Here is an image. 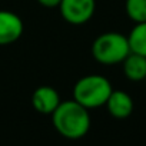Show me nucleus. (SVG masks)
Instances as JSON below:
<instances>
[{"label": "nucleus", "instance_id": "nucleus-11", "mask_svg": "<svg viewBox=\"0 0 146 146\" xmlns=\"http://www.w3.org/2000/svg\"><path fill=\"white\" fill-rule=\"evenodd\" d=\"M37 2H39L42 6L52 9V7H59V5H60L62 0H37Z\"/></svg>", "mask_w": 146, "mask_h": 146}, {"label": "nucleus", "instance_id": "nucleus-3", "mask_svg": "<svg viewBox=\"0 0 146 146\" xmlns=\"http://www.w3.org/2000/svg\"><path fill=\"white\" fill-rule=\"evenodd\" d=\"M130 53L127 36L119 32H106L98 36L92 44V54L100 64L122 63Z\"/></svg>", "mask_w": 146, "mask_h": 146}, {"label": "nucleus", "instance_id": "nucleus-5", "mask_svg": "<svg viewBox=\"0 0 146 146\" xmlns=\"http://www.w3.org/2000/svg\"><path fill=\"white\" fill-rule=\"evenodd\" d=\"M23 35V20L10 10H0V46L17 42Z\"/></svg>", "mask_w": 146, "mask_h": 146}, {"label": "nucleus", "instance_id": "nucleus-2", "mask_svg": "<svg viewBox=\"0 0 146 146\" xmlns=\"http://www.w3.org/2000/svg\"><path fill=\"white\" fill-rule=\"evenodd\" d=\"M113 88L110 82L102 75H88L80 78L73 88V100L86 109H96L105 106Z\"/></svg>", "mask_w": 146, "mask_h": 146}, {"label": "nucleus", "instance_id": "nucleus-8", "mask_svg": "<svg viewBox=\"0 0 146 146\" xmlns=\"http://www.w3.org/2000/svg\"><path fill=\"white\" fill-rule=\"evenodd\" d=\"M123 73L130 82H142L146 79V57L130 52L122 62Z\"/></svg>", "mask_w": 146, "mask_h": 146}, {"label": "nucleus", "instance_id": "nucleus-10", "mask_svg": "<svg viewBox=\"0 0 146 146\" xmlns=\"http://www.w3.org/2000/svg\"><path fill=\"white\" fill-rule=\"evenodd\" d=\"M125 12L135 23L146 22V0H125Z\"/></svg>", "mask_w": 146, "mask_h": 146}, {"label": "nucleus", "instance_id": "nucleus-6", "mask_svg": "<svg viewBox=\"0 0 146 146\" xmlns=\"http://www.w3.org/2000/svg\"><path fill=\"white\" fill-rule=\"evenodd\" d=\"M60 102L57 90L52 86H40L32 95V105L42 115H52Z\"/></svg>", "mask_w": 146, "mask_h": 146}, {"label": "nucleus", "instance_id": "nucleus-4", "mask_svg": "<svg viewBox=\"0 0 146 146\" xmlns=\"http://www.w3.org/2000/svg\"><path fill=\"white\" fill-rule=\"evenodd\" d=\"M59 10L64 22L80 26L93 17L96 10V0H62Z\"/></svg>", "mask_w": 146, "mask_h": 146}, {"label": "nucleus", "instance_id": "nucleus-9", "mask_svg": "<svg viewBox=\"0 0 146 146\" xmlns=\"http://www.w3.org/2000/svg\"><path fill=\"white\" fill-rule=\"evenodd\" d=\"M130 52L146 57V22L135 23L133 29L127 35Z\"/></svg>", "mask_w": 146, "mask_h": 146}, {"label": "nucleus", "instance_id": "nucleus-7", "mask_svg": "<svg viewBox=\"0 0 146 146\" xmlns=\"http://www.w3.org/2000/svg\"><path fill=\"white\" fill-rule=\"evenodd\" d=\"M105 106L108 108L110 116L116 119H126L133 112V99L123 90H112Z\"/></svg>", "mask_w": 146, "mask_h": 146}, {"label": "nucleus", "instance_id": "nucleus-12", "mask_svg": "<svg viewBox=\"0 0 146 146\" xmlns=\"http://www.w3.org/2000/svg\"><path fill=\"white\" fill-rule=\"evenodd\" d=\"M145 82H146V79H145Z\"/></svg>", "mask_w": 146, "mask_h": 146}, {"label": "nucleus", "instance_id": "nucleus-1", "mask_svg": "<svg viewBox=\"0 0 146 146\" xmlns=\"http://www.w3.org/2000/svg\"><path fill=\"white\" fill-rule=\"evenodd\" d=\"M50 116L54 129L67 139H80L90 129L89 109L73 99L60 102Z\"/></svg>", "mask_w": 146, "mask_h": 146}]
</instances>
